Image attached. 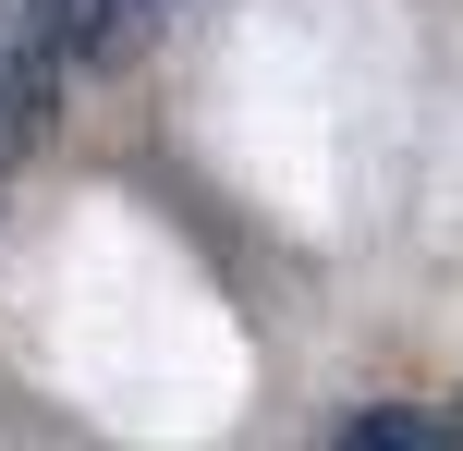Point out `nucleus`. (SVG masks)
<instances>
[{
    "mask_svg": "<svg viewBox=\"0 0 463 451\" xmlns=\"http://www.w3.org/2000/svg\"><path fill=\"white\" fill-rule=\"evenodd\" d=\"M317 451H463V428H439V415H415V403H366V415H342Z\"/></svg>",
    "mask_w": 463,
    "mask_h": 451,
    "instance_id": "obj_3",
    "label": "nucleus"
},
{
    "mask_svg": "<svg viewBox=\"0 0 463 451\" xmlns=\"http://www.w3.org/2000/svg\"><path fill=\"white\" fill-rule=\"evenodd\" d=\"M146 13H171V0H49V13H37V37L61 49V61H98V49H122Z\"/></svg>",
    "mask_w": 463,
    "mask_h": 451,
    "instance_id": "obj_2",
    "label": "nucleus"
},
{
    "mask_svg": "<svg viewBox=\"0 0 463 451\" xmlns=\"http://www.w3.org/2000/svg\"><path fill=\"white\" fill-rule=\"evenodd\" d=\"M49 98H61V49H49V37H13V49H0V171L49 135Z\"/></svg>",
    "mask_w": 463,
    "mask_h": 451,
    "instance_id": "obj_1",
    "label": "nucleus"
}]
</instances>
